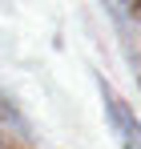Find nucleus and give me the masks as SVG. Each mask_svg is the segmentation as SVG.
<instances>
[{
    "mask_svg": "<svg viewBox=\"0 0 141 149\" xmlns=\"http://www.w3.org/2000/svg\"><path fill=\"white\" fill-rule=\"evenodd\" d=\"M101 97H105V113H109V125H113V133H117L121 149H141V121L129 113V105H125L109 85H101Z\"/></svg>",
    "mask_w": 141,
    "mask_h": 149,
    "instance_id": "nucleus-1",
    "label": "nucleus"
}]
</instances>
